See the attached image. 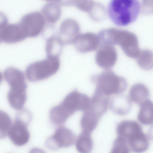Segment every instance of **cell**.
Here are the masks:
<instances>
[{
	"mask_svg": "<svg viewBox=\"0 0 153 153\" xmlns=\"http://www.w3.org/2000/svg\"><path fill=\"white\" fill-rule=\"evenodd\" d=\"M91 99L74 90L68 94L60 103L52 108L49 113L52 122L57 125L64 124L77 111H84L89 107Z\"/></svg>",
	"mask_w": 153,
	"mask_h": 153,
	"instance_id": "1",
	"label": "cell"
},
{
	"mask_svg": "<svg viewBox=\"0 0 153 153\" xmlns=\"http://www.w3.org/2000/svg\"><path fill=\"white\" fill-rule=\"evenodd\" d=\"M3 76L10 87L7 96L9 103L15 109H21L27 97V85L24 74L16 68L9 67L4 71Z\"/></svg>",
	"mask_w": 153,
	"mask_h": 153,
	"instance_id": "2",
	"label": "cell"
},
{
	"mask_svg": "<svg viewBox=\"0 0 153 153\" xmlns=\"http://www.w3.org/2000/svg\"><path fill=\"white\" fill-rule=\"evenodd\" d=\"M140 6L136 0H112L108 7V16L111 21L119 26L127 25L135 20Z\"/></svg>",
	"mask_w": 153,
	"mask_h": 153,
	"instance_id": "3",
	"label": "cell"
},
{
	"mask_svg": "<svg viewBox=\"0 0 153 153\" xmlns=\"http://www.w3.org/2000/svg\"><path fill=\"white\" fill-rule=\"evenodd\" d=\"M59 66V57L47 56L44 59L30 64L26 69L25 76L31 81L41 80L54 74Z\"/></svg>",
	"mask_w": 153,
	"mask_h": 153,
	"instance_id": "4",
	"label": "cell"
},
{
	"mask_svg": "<svg viewBox=\"0 0 153 153\" xmlns=\"http://www.w3.org/2000/svg\"><path fill=\"white\" fill-rule=\"evenodd\" d=\"M96 89L103 94L109 96L124 92L127 87V82L123 77L113 71H103L96 77Z\"/></svg>",
	"mask_w": 153,
	"mask_h": 153,
	"instance_id": "5",
	"label": "cell"
},
{
	"mask_svg": "<svg viewBox=\"0 0 153 153\" xmlns=\"http://www.w3.org/2000/svg\"><path fill=\"white\" fill-rule=\"evenodd\" d=\"M45 19L42 13L35 11L24 15L19 24L27 38L38 35L43 30L45 25Z\"/></svg>",
	"mask_w": 153,
	"mask_h": 153,
	"instance_id": "6",
	"label": "cell"
},
{
	"mask_svg": "<svg viewBox=\"0 0 153 153\" xmlns=\"http://www.w3.org/2000/svg\"><path fill=\"white\" fill-rule=\"evenodd\" d=\"M75 140L73 132L68 128L61 126L57 128L53 134L48 138L45 145L49 149L55 150L68 147L74 144Z\"/></svg>",
	"mask_w": 153,
	"mask_h": 153,
	"instance_id": "7",
	"label": "cell"
},
{
	"mask_svg": "<svg viewBox=\"0 0 153 153\" xmlns=\"http://www.w3.org/2000/svg\"><path fill=\"white\" fill-rule=\"evenodd\" d=\"M27 37L19 23L8 24L7 21L0 25V40L4 43H13L21 41Z\"/></svg>",
	"mask_w": 153,
	"mask_h": 153,
	"instance_id": "8",
	"label": "cell"
},
{
	"mask_svg": "<svg viewBox=\"0 0 153 153\" xmlns=\"http://www.w3.org/2000/svg\"><path fill=\"white\" fill-rule=\"evenodd\" d=\"M27 125V122L19 117L17 118L13 123L8 136L15 145L23 146L28 142L30 135Z\"/></svg>",
	"mask_w": 153,
	"mask_h": 153,
	"instance_id": "9",
	"label": "cell"
},
{
	"mask_svg": "<svg viewBox=\"0 0 153 153\" xmlns=\"http://www.w3.org/2000/svg\"><path fill=\"white\" fill-rule=\"evenodd\" d=\"M118 33L119 42L126 54L136 58L140 51L136 36L133 33L125 31H120Z\"/></svg>",
	"mask_w": 153,
	"mask_h": 153,
	"instance_id": "10",
	"label": "cell"
},
{
	"mask_svg": "<svg viewBox=\"0 0 153 153\" xmlns=\"http://www.w3.org/2000/svg\"><path fill=\"white\" fill-rule=\"evenodd\" d=\"M42 13L46 21L53 24L59 19L61 13V9L59 4L56 1H50L43 7Z\"/></svg>",
	"mask_w": 153,
	"mask_h": 153,
	"instance_id": "11",
	"label": "cell"
},
{
	"mask_svg": "<svg viewBox=\"0 0 153 153\" xmlns=\"http://www.w3.org/2000/svg\"><path fill=\"white\" fill-rule=\"evenodd\" d=\"M142 130L140 125L133 120H125L117 125L116 131L118 137L127 140L133 134Z\"/></svg>",
	"mask_w": 153,
	"mask_h": 153,
	"instance_id": "12",
	"label": "cell"
},
{
	"mask_svg": "<svg viewBox=\"0 0 153 153\" xmlns=\"http://www.w3.org/2000/svg\"><path fill=\"white\" fill-rule=\"evenodd\" d=\"M149 95L150 92L147 87L140 83L133 85L131 88L129 93L130 100L140 105L148 99Z\"/></svg>",
	"mask_w": 153,
	"mask_h": 153,
	"instance_id": "13",
	"label": "cell"
},
{
	"mask_svg": "<svg viewBox=\"0 0 153 153\" xmlns=\"http://www.w3.org/2000/svg\"><path fill=\"white\" fill-rule=\"evenodd\" d=\"M100 117L90 109H88L84 111L80 120L82 131L91 133L96 128Z\"/></svg>",
	"mask_w": 153,
	"mask_h": 153,
	"instance_id": "14",
	"label": "cell"
},
{
	"mask_svg": "<svg viewBox=\"0 0 153 153\" xmlns=\"http://www.w3.org/2000/svg\"><path fill=\"white\" fill-rule=\"evenodd\" d=\"M140 105L137 115L138 121L144 125L153 124V102L148 99Z\"/></svg>",
	"mask_w": 153,
	"mask_h": 153,
	"instance_id": "15",
	"label": "cell"
},
{
	"mask_svg": "<svg viewBox=\"0 0 153 153\" xmlns=\"http://www.w3.org/2000/svg\"><path fill=\"white\" fill-rule=\"evenodd\" d=\"M76 147L79 153H90L93 147L91 133L82 131L76 141Z\"/></svg>",
	"mask_w": 153,
	"mask_h": 153,
	"instance_id": "16",
	"label": "cell"
},
{
	"mask_svg": "<svg viewBox=\"0 0 153 153\" xmlns=\"http://www.w3.org/2000/svg\"><path fill=\"white\" fill-rule=\"evenodd\" d=\"M62 43L57 36L53 35L47 40L45 50L47 56L59 57Z\"/></svg>",
	"mask_w": 153,
	"mask_h": 153,
	"instance_id": "17",
	"label": "cell"
},
{
	"mask_svg": "<svg viewBox=\"0 0 153 153\" xmlns=\"http://www.w3.org/2000/svg\"><path fill=\"white\" fill-rule=\"evenodd\" d=\"M137 62L139 66L145 70L153 68V52L144 49L140 51L137 57Z\"/></svg>",
	"mask_w": 153,
	"mask_h": 153,
	"instance_id": "18",
	"label": "cell"
},
{
	"mask_svg": "<svg viewBox=\"0 0 153 153\" xmlns=\"http://www.w3.org/2000/svg\"><path fill=\"white\" fill-rule=\"evenodd\" d=\"M119 97L115 111L119 115H125L128 113L131 109V101L129 98L125 96L122 95Z\"/></svg>",
	"mask_w": 153,
	"mask_h": 153,
	"instance_id": "19",
	"label": "cell"
},
{
	"mask_svg": "<svg viewBox=\"0 0 153 153\" xmlns=\"http://www.w3.org/2000/svg\"><path fill=\"white\" fill-rule=\"evenodd\" d=\"M13 123L9 116L6 113H0V136L4 138L8 135Z\"/></svg>",
	"mask_w": 153,
	"mask_h": 153,
	"instance_id": "20",
	"label": "cell"
},
{
	"mask_svg": "<svg viewBox=\"0 0 153 153\" xmlns=\"http://www.w3.org/2000/svg\"><path fill=\"white\" fill-rule=\"evenodd\" d=\"M130 151L126 140L118 137L114 142L110 153H129Z\"/></svg>",
	"mask_w": 153,
	"mask_h": 153,
	"instance_id": "21",
	"label": "cell"
},
{
	"mask_svg": "<svg viewBox=\"0 0 153 153\" xmlns=\"http://www.w3.org/2000/svg\"><path fill=\"white\" fill-rule=\"evenodd\" d=\"M143 12L146 13H153V0H145L142 5Z\"/></svg>",
	"mask_w": 153,
	"mask_h": 153,
	"instance_id": "22",
	"label": "cell"
},
{
	"mask_svg": "<svg viewBox=\"0 0 153 153\" xmlns=\"http://www.w3.org/2000/svg\"><path fill=\"white\" fill-rule=\"evenodd\" d=\"M29 153H46V152L41 149L34 148L32 149L30 151Z\"/></svg>",
	"mask_w": 153,
	"mask_h": 153,
	"instance_id": "23",
	"label": "cell"
},
{
	"mask_svg": "<svg viewBox=\"0 0 153 153\" xmlns=\"http://www.w3.org/2000/svg\"><path fill=\"white\" fill-rule=\"evenodd\" d=\"M148 134L149 138L153 140V126L149 129Z\"/></svg>",
	"mask_w": 153,
	"mask_h": 153,
	"instance_id": "24",
	"label": "cell"
}]
</instances>
